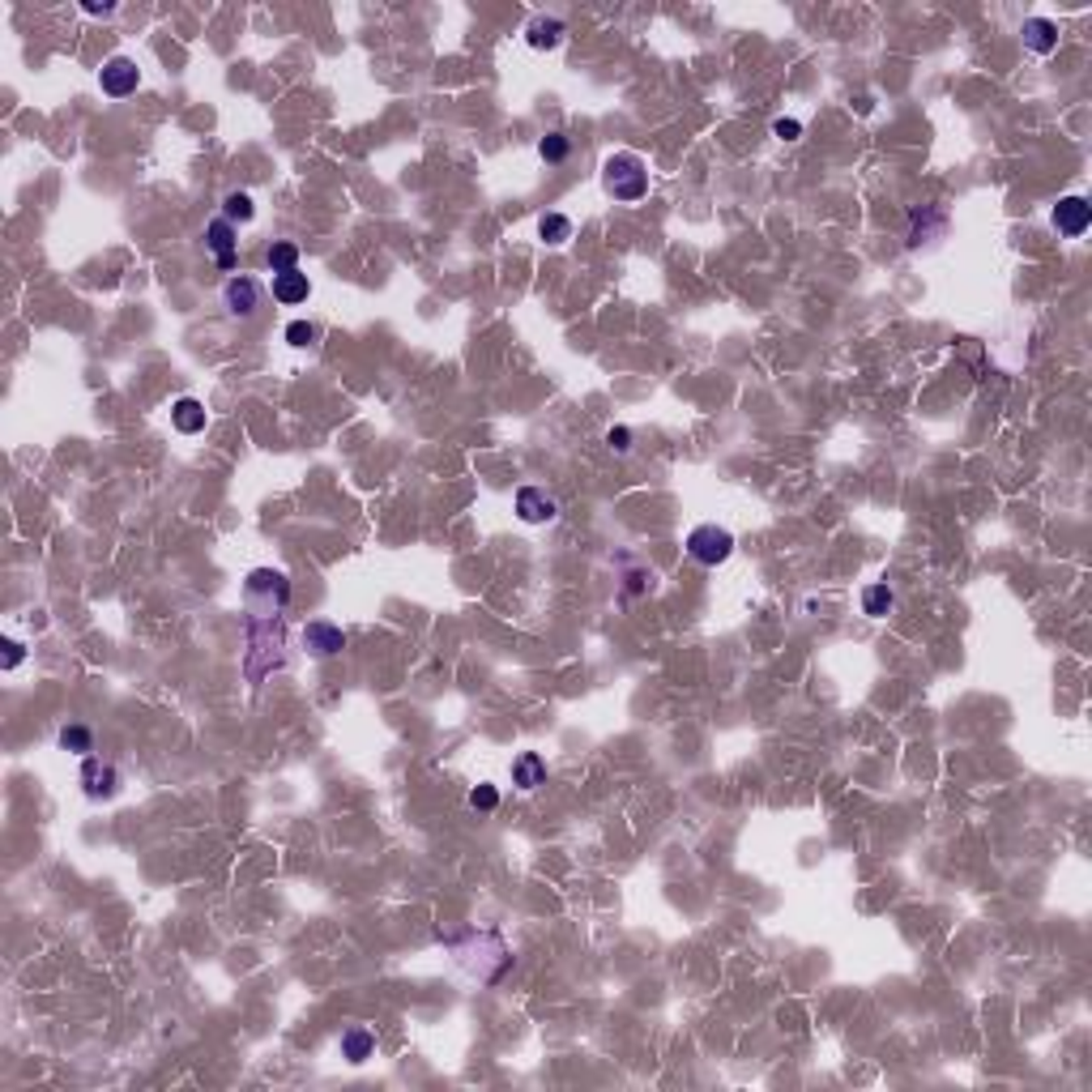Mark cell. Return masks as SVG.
I'll return each mask as SVG.
<instances>
[{
	"mask_svg": "<svg viewBox=\"0 0 1092 1092\" xmlns=\"http://www.w3.org/2000/svg\"><path fill=\"white\" fill-rule=\"evenodd\" d=\"M772 137H781V142H799V137H802V124L799 120H777V124H772Z\"/></svg>",
	"mask_w": 1092,
	"mask_h": 1092,
	"instance_id": "obj_24",
	"label": "cell"
},
{
	"mask_svg": "<svg viewBox=\"0 0 1092 1092\" xmlns=\"http://www.w3.org/2000/svg\"><path fill=\"white\" fill-rule=\"evenodd\" d=\"M607 444L615 448V453H627V448H632V431H627V427H610Z\"/></svg>",
	"mask_w": 1092,
	"mask_h": 1092,
	"instance_id": "obj_25",
	"label": "cell"
},
{
	"mask_svg": "<svg viewBox=\"0 0 1092 1092\" xmlns=\"http://www.w3.org/2000/svg\"><path fill=\"white\" fill-rule=\"evenodd\" d=\"M223 218H226V223H253V218H256L253 197H248V193H226V201H223Z\"/></svg>",
	"mask_w": 1092,
	"mask_h": 1092,
	"instance_id": "obj_20",
	"label": "cell"
},
{
	"mask_svg": "<svg viewBox=\"0 0 1092 1092\" xmlns=\"http://www.w3.org/2000/svg\"><path fill=\"white\" fill-rule=\"evenodd\" d=\"M538 235H542L546 243H567L572 239V218H564V213H542V223H538Z\"/></svg>",
	"mask_w": 1092,
	"mask_h": 1092,
	"instance_id": "obj_18",
	"label": "cell"
},
{
	"mask_svg": "<svg viewBox=\"0 0 1092 1092\" xmlns=\"http://www.w3.org/2000/svg\"><path fill=\"white\" fill-rule=\"evenodd\" d=\"M538 154H542V162L559 167V162L572 154V137H567V132H546L542 142H538Z\"/></svg>",
	"mask_w": 1092,
	"mask_h": 1092,
	"instance_id": "obj_17",
	"label": "cell"
},
{
	"mask_svg": "<svg viewBox=\"0 0 1092 1092\" xmlns=\"http://www.w3.org/2000/svg\"><path fill=\"white\" fill-rule=\"evenodd\" d=\"M470 807H474V811H496L499 807V789L486 785V781H483V785H474V789H470Z\"/></svg>",
	"mask_w": 1092,
	"mask_h": 1092,
	"instance_id": "obj_22",
	"label": "cell"
},
{
	"mask_svg": "<svg viewBox=\"0 0 1092 1092\" xmlns=\"http://www.w3.org/2000/svg\"><path fill=\"white\" fill-rule=\"evenodd\" d=\"M892 607H896V597H892L888 585H867L862 589V610H867L870 619H883Z\"/></svg>",
	"mask_w": 1092,
	"mask_h": 1092,
	"instance_id": "obj_16",
	"label": "cell"
},
{
	"mask_svg": "<svg viewBox=\"0 0 1092 1092\" xmlns=\"http://www.w3.org/2000/svg\"><path fill=\"white\" fill-rule=\"evenodd\" d=\"M86 13H94V18H99V13H112V5H107V0H102V5H99V0H86Z\"/></svg>",
	"mask_w": 1092,
	"mask_h": 1092,
	"instance_id": "obj_27",
	"label": "cell"
},
{
	"mask_svg": "<svg viewBox=\"0 0 1092 1092\" xmlns=\"http://www.w3.org/2000/svg\"><path fill=\"white\" fill-rule=\"evenodd\" d=\"M205 248L213 253L218 269H235V223H226V218H213V223L205 226Z\"/></svg>",
	"mask_w": 1092,
	"mask_h": 1092,
	"instance_id": "obj_9",
	"label": "cell"
},
{
	"mask_svg": "<svg viewBox=\"0 0 1092 1092\" xmlns=\"http://www.w3.org/2000/svg\"><path fill=\"white\" fill-rule=\"evenodd\" d=\"M61 747L73 751V756H90V751H94V734L86 726H64L61 730Z\"/></svg>",
	"mask_w": 1092,
	"mask_h": 1092,
	"instance_id": "obj_21",
	"label": "cell"
},
{
	"mask_svg": "<svg viewBox=\"0 0 1092 1092\" xmlns=\"http://www.w3.org/2000/svg\"><path fill=\"white\" fill-rule=\"evenodd\" d=\"M265 265H269L273 273H286V269H299V248L286 239L269 243V253H265Z\"/></svg>",
	"mask_w": 1092,
	"mask_h": 1092,
	"instance_id": "obj_19",
	"label": "cell"
},
{
	"mask_svg": "<svg viewBox=\"0 0 1092 1092\" xmlns=\"http://www.w3.org/2000/svg\"><path fill=\"white\" fill-rule=\"evenodd\" d=\"M99 86L107 99H129V94H137V86H142V69H137V61H129V56H112V61L99 69Z\"/></svg>",
	"mask_w": 1092,
	"mask_h": 1092,
	"instance_id": "obj_3",
	"label": "cell"
},
{
	"mask_svg": "<svg viewBox=\"0 0 1092 1092\" xmlns=\"http://www.w3.org/2000/svg\"><path fill=\"white\" fill-rule=\"evenodd\" d=\"M602 188H607L615 201H645L648 193V167L640 154H610L607 162H602Z\"/></svg>",
	"mask_w": 1092,
	"mask_h": 1092,
	"instance_id": "obj_1",
	"label": "cell"
},
{
	"mask_svg": "<svg viewBox=\"0 0 1092 1092\" xmlns=\"http://www.w3.org/2000/svg\"><path fill=\"white\" fill-rule=\"evenodd\" d=\"M21 658H26V648H21L18 640H5V670H18Z\"/></svg>",
	"mask_w": 1092,
	"mask_h": 1092,
	"instance_id": "obj_26",
	"label": "cell"
},
{
	"mask_svg": "<svg viewBox=\"0 0 1092 1092\" xmlns=\"http://www.w3.org/2000/svg\"><path fill=\"white\" fill-rule=\"evenodd\" d=\"M304 645L312 648L316 658H337L346 648V632L337 623H329V619H312V623L304 627Z\"/></svg>",
	"mask_w": 1092,
	"mask_h": 1092,
	"instance_id": "obj_7",
	"label": "cell"
},
{
	"mask_svg": "<svg viewBox=\"0 0 1092 1092\" xmlns=\"http://www.w3.org/2000/svg\"><path fill=\"white\" fill-rule=\"evenodd\" d=\"M688 555L704 567H717L734 555V534L721 526H696L688 534Z\"/></svg>",
	"mask_w": 1092,
	"mask_h": 1092,
	"instance_id": "obj_2",
	"label": "cell"
},
{
	"mask_svg": "<svg viewBox=\"0 0 1092 1092\" xmlns=\"http://www.w3.org/2000/svg\"><path fill=\"white\" fill-rule=\"evenodd\" d=\"M1020 34H1024V48L1037 51V56H1050V51L1058 48V26H1054L1050 18H1029Z\"/></svg>",
	"mask_w": 1092,
	"mask_h": 1092,
	"instance_id": "obj_12",
	"label": "cell"
},
{
	"mask_svg": "<svg viewBox=\"0 0 1092 1092\" xmlns=\"http://www.w3.org/2000/svg\"><path fill=\"white\" fill-rule=\"evenodd\" d=\"M307 294H312V282H307L304 269H286V273H273V299L286 307H299L307 304Z\"/></svg>",
	"mask_w": 1092,
	"mask_h": 1092,
	"instance_id": "obj_10",
	"label": "cell"
},
{
	"mask_svg": "<svg viewBox=\"0 0 1092 1092\" xmlns=\"http://www.w3.org/2000/svg\"><path fill=\"white\" fill-rule=\"evenodd\" d=\"M286 342H291V346H312L316 342V324L291 321V324H286Z\"/></svg>",
	"mask_w": 1092,
	"mask_h": 1092,
	"instance_id": "obj_23",
	"label": "cell"
},
{
	"mask_svg": "<svg viewBox=\"0 0 1092 1092\" xmlns=\"http://www.w3.org/2000/svg\"><path fill=\"white\" fill-rule=\"evenodd\" d=\"M81 785H86L90 799H112L116 789H120V772H116V764H107V759L86 756V764H81Z\"/></svg>",
	"mask_w": 1092,
	"mask_h": 1092,
	"instance_id": "obj_6",
	"label": "cell"
},
{
	"mask_svg": "<svg viewBox=\"0 0 1092 1092\" xmlns=\"http://www.w3.org/2000/svg\"><path fill=\"white\" fill-rule=\"evenodd\" d=\"M564 34H567V26L559 18H534V21H529V31H526V39H529V48L551 51V48H559V43H564Z\"/></svg>",
	"mask_w": 1092,
	"mask_h": 1092,
	"instance_id": "obj_14",
	"label": "cell"
},
{
	"mask_svg": "<svg viewBox=\"0 0 1092 1092\" xmlns=\"http://www.w3.org/2000/svg\"><path fill=\"white\" fill-rule=\"evenodd\" d=\"M372 1054H375V1037H372L367 1029H359V1024H354V1029H346V1032H342V1058H350V1062H367Z\"/></svg>",
	"mask_w": 1092,
	"mask_h": 1092,
	"instance_id": "obj_15",
	"label": "cell"
},
{
	"mask_svg": "<svg viewBox=\"0 0 1092 1092\" xmlns=\"http://www.w3.org/2000/svg\"><path fill=\"white\" fill-rule=\"evenodd\" d=\"M1050 218H1054V226H1058V235L1080 239V235L1088 231V223H1092V205L1084 201V197H1062V201L1054 205Z\"/></svg>",
	"mask_w": 1092,
	"mask_h": 1092,
	"instance_id": "obj_4",
	"label": "cell"
},
{
	"mask_svg": "<svg viewBox=\"0 0 1092 1092\" xmlns=\"http://www.w3.org/2000/svg\"><path fill=\"white\" fill-rule=\"evenodd\" d=\"M171 423H175V431L197 435V431H205L210 415H205V405L197 402V397H180V402L171 405Z\"/></svg>",
	"mask_w": 1092,
	"mask_h": 1092,
	"instance_id": "obj_13",
	"label": "cell"
},
{
	"mask_svg": "<svg viewBox=\"0 0 1092 1092\" xmlns=\"http://www.w3.org/2000/svg\"><path fill=\"white\" fill-rule=\"evenodd\" d=\"M512 785L516 789H538V785H546V759L538 756V751H521V756L512 759Z\"/></svg>",
	"mask_w": 1092,
	"mask_h": 1092,
	"instance_id": "obj_11",
	"label": "cell"
},
{
	"mask_svg": "<svg viewBox=\"0 0 1092 1092\" xmlns=\"http://www.w3.org/2000/svg\"><path fill=\"white\" fill-rule=\"evenodd\" d=\"M223 304H226V312L239 316V321L256 316V307H261V282H256V278H231V282L223 286Z\"/></svg>",
	"mask_w": 1092,
	"mask_h": 1092,
	"instance_id": "obj_5",
	"label": "cell"
},
{
	"mask_svg": "<svg viewBox=\"0 0 1092 1092\" xmlns=\"http://www.w3.org/2000/svg\"><path fill=\"white\" fill-rule=\"evenodd\" d=\"M516 512H521V521H529V526H542V521H555L559 504L546 491H538V486H521L516 491Z\"/></svg>",
	"mask_w": 1092,
	"mask_h": 1092,
	"instance_id": "obj_8",
	"label": "cell"
}]
</instances>
